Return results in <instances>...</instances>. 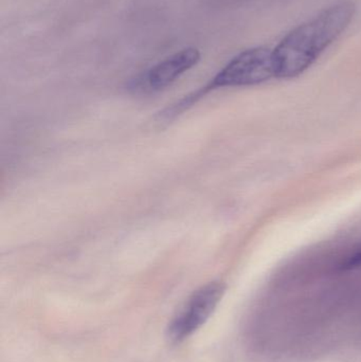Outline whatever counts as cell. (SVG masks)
Returning a JSON list of instances; mask_svg holds the SVG:
<instances>
[{
    "label": "cell",
    "mask_w": 361,
    "mask_h": 362,
    "mask_svg": "<svg viewBox=\"0 0 361 362\" xmlns=\"http://www.w3.org/2000/svg\"><path fill=\"white\" fill-rule=\"evenodd\" d=\"M273 78H275L273 50L265 47L247 49L231 59L206 86L186 95L171 108H167L162 117L171 119L178 116L196 103L203 95L215 89L254 86Z\"/></svg>",
    "instance_id": "cell-2"
},
{
    "label": "cell",
    "mask_w": 361,
    "mask_h": 362,
    "mask_svg": "<svg viewBox=\"0 0 361 362\" xmlns=\"http://www.w3.org/2000/svg\"><path fill=\"white\" fill-rule=\"evenodd\" d=\"M201 52L199 49L189 47L170 55L167 59L153 66L139 81L142 88L159 91L173 84L182 74L199 64Z\"/></svg>",
    "instance_id": "cell-4"
},
{
    "label": "cell",
    "mask_w": 361,
    "mask_h": 362,
    "mask_svg": "<svg viewBox=\"0 0 361 362\" xmlns=\"http://www.w3.org/2000/svg\"><path fill=\"white\" fill-rule=\"evenodd\" d=\"M355 13L351 0L337 2L286 34L273 50L275 78L290 80L304 74L343 35Z\"/></svg>",
    "instance_id": "cell-1"
},
{
    "label": "cell",
    "mask_w": 361,
    "mask_h": 362,
    "mask_svg": "<svg viewBox=\"0 0 361 362\" xmlns=\"http://www.w3.org/2000/svg\"><path fill=\"white\" fill-rule=\"evenodd\" d=\"M358 267H361V247L353 255H350L343 264V269H354Z\"/></svg>",
    "instance_id": "cell-5"
},
{
    "label": "cell",
    "mask_w": 361,
    "mask_h": 362,
    "mask_svg": "<svg viewBox=\"0 0 361 362\" xmlns=\"http://www.w3.org/2000/svg\"><path fill=\"white\" fill-rule=\"evenodd\" d=\"M226 291V285L213 281L197 289L172 319L167 335L174 342L184 341L201 329L218 308Z\"/></svg>",
    "instance_id": "cell-3"
}]
</instances>
